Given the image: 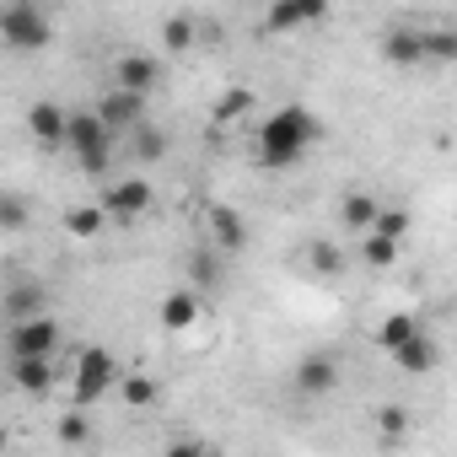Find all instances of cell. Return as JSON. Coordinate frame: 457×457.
I'll use <instances>...</instances> for the list:
<instances>
[{
    "instance_id": "cell-1",
    "label": "cell",
    "mask_w": 457,
    "mask_h": 457,
    "mask_svg": "<svg viewBox=\"0 0 457 457\" xmlns=\"http://www.w3.org/2000/svg\"><path fill=\"white\" fill-rule=\"evenodd\" d=\"M318 140H323V124L312 119V108L291 103V108L270 113V119L259 124V140H253V151H259V167L280 172V167H296V162L307 156V145H318Z\"/></svg>"
},
{
    "instance_id": "cell-2",
    "label": "cell",
    "mask_w": 457,
    "mask_h": 457,
    "mask_svg": "<svg viewBox=\"0 0 457 457\" xmlns=\"http://www.w3.org/2000/svg\"><path fill=\"white\" fill-rule=\"evenodd\" d=\"M60 145L76 156L81 172L103 178V172L113 167V145H119V135L97 119V108H87V113H65V135H60Z\"/></svg>"
},
{
    "instance_id": "cell-3",
    "label": "cell",
    "mask_w": 457,
    "mask_h": 457,
    "mask_svg": "<svg viewBox=\"0 0 457 457\" xmlns=\"http://www.w3.org/2000/svg\"><path fill=\"white\" fill-rule=\"evenodd\" d=\"M119 361H113V350H103V345H87L76 361H71V403L76 409H92V403H103L108 393H113V382H119Z\"/></svg>"
},
{
    "instance_id": "cell-4",
    "label": "cell",
    "mask_w": 457,
    "mask_h": 457,
    "mask_svg": "<svg viewBox=\"0 0 457 457\" xmlns=\"http://www.w3.org/2000/svg\"><path fill=\"white\" fill-rule=\"evenodd\" d=\"M49 38H54V28H49L44 6H17V0H6V6H0V44H6V49L33 54V49H44Z\"/></svg>"
},
{
    "instance_id": "cell-5",
    "label": "cell",
    "mask_w": 457,
    "mask_h": 457,
    "mask_svg": "<svg viewBox=\"0 0 457 457\" xmlns=\"http://www.w3.org/2000/svg\"><path fill=\"white\" fill-rule=\"evenodd\" d=\"M156 204V188L145 183V178H113L108 188H103V215H113V220H135V215H145Z\"/></svg>"
},
{
    "instance_id": "cell-6",
    "label": "cell",
    "mask_w": 457,
    "mask_h": 457,
    "mask_svg": "<svg viewBox=\"0 0 457 457\" xmlns=\"http://www.w3.org/2000/svg\"><path fill=\"white\" fill-rule=\"evenodd\" d=\"M97 119H103L113 135L135 129V124L145 119V92H129V87H108V92L97 97Z\"/></svg>"
},
{
    "instance_id": "cell-7",
    "label": "cell",
    "mask_w": 457,
    "mask_h": 457,
    "mask_svg": "<svg viewBox=\"0 0 457 457\" xmlns=\"http://www.w3.org/2000/svg\"><path fill=\"white\" fill-rule=\"evenodd\" d=\"M54 345H60V323L49 312H33V318L12 323V355H54Z\"/></svg>"
},
{
    "instance_id": "cell-8",
    "label": "cell",
    "mask_w": 457,
    "mask_h": 457,
    "mask_svg": "<svg viewBox=\"0 0 457 457\" xmlns=\"http://www.w3.org/2000/svg\"><path fill=\"white\" fill-rule=\"evenodd\" d=\"M199 312H204L199 286H178V291H167V296H162L156 323H162L167 334H183V328H194V323H199Z\"/></svg>"
},
{
    "instance_id": "cell-9",
    "label": "cell",
    "mask_w": 457,
    "mask_h": 457,
    "mask_svg": "<svg viewBox=\"0 0 457 457\" xmlns=\"http://www.w3.org/2000/svg\"><path fill=\"white\" fill-rule=\"evenodd\" d=\"M204 226H210V243L220 253H243L248 248V220L232 210V204H210L204 210Z\"/></svg>"
},
{
    "instance_id": "cell-10",
    "label": "cell",
    "mask_w": 457,
    "mask_h": 457,
    "mask_svg": "<svg viewBox=\"0 0 457 457\" xmlns=\"http://www.w3.org/2000/svg\"><path fill=\"white\" fill-rule=\"evenodd\" d=\"M382 60L387 65H398V71H420L425 65V28H387V38H382Z\"/></svg>"
},
{
    "instance_id": "cell-11",
    "label": "cell",
    "mask_w": 457,
    "mask_h": 457,
    "mask_svg": "<svg viewBox=\"0 0 457 457\" xmlns=\"http://www.w3.org/2000/svg\"><path fill=\"white\" fill-rule=\"evenodd\" d=\"M113 87H129V92H156L162 87V65H156V54H119L113 60Z\"/></svg>"
},
{
    "instance_id": "cell-12",
    "label": "cell",
    "mask_w": 457,
    "mask_h": 457,
    "mask_svg": "<svg viewBox=\"0 0 457 457\" xmlns=\"http://www.w3.org/2000/svg\"><path fill=\"white\" fill-rule=\"evenodd\" d=\"M387 355H393L398 371H409V377H425V371H436V361H441V355H436V339H430L425 328H414V334H409L403 345H393Z\"/></svg>"
},
{
    "instance_id": "cell-13",
    "label": "cell",
    "mask_w": 457,
    "mask_h": 457,
    "mask_svg": "<svg viewBox=\"0 0 457 457\" xmlns=\"http://www.w3.org/2000/svg\"><path fill=\"white\" fill-rule=\"evenodd\" d=\"M12 382L22 387V393H49L54 382H60V371H54V355H12Z\"/></svg>"
},
{
    "instance_id": "cell-14",
    "label": "cell",
    "mask_w": 457,
    "mask_h": 457,
    "mask_svg": "<svg viewBox=\"0 0 457 457\" xmlns=\"http://www.w3.org/2000/svg\"><path fill=\"white\" fill-rule=\"evenodd\" d=\"M65 113H71V108H60V103H49V97L33 103V108H28V135H33L38 145H60V135H65Z\"/></svg>"
},
{
    "instance_id": "cell-15",
    "label": "cell",
    "mask_w": 457,
    "mask_h": 457,
    "mask_svg": "<svg viewBox=\"0 0 457 457\" xmlns=\"http://www.w3.org/2000/svg\"><path fill=\"white\" fill-rule=\"evenodd\" d=\"M334 382H339V361L334 355H307L296 366V387L302 393H334Z\"/></svg>"
},
{
    "instance_id": "cell-16",
    "label": "cell",
    "mask_w": 457,
    "mask_h": 457,
    "mask_svg": "<svg viewBox=\"0 0 457 457\" xmlns=\"http://www.w3.org/2000/svg\"><path fill=\"white\" fill-rule=\"evenodd\" d=\"M113 387H119V398H124L129 409H151V403L162 398V382H156V377H145V371H119V382H113Z\"/></svg>"
},
{
    "instance_id": "cell-17",
    "label": "cell",
    "mask_w": 457,
    "mask_h": 457,
    "mask_svg": "<svg viewBox=\"0 0 457 457\" xmlns=\"http://www.w3.org/2000/svg\"><path fill=\"white\" fill-rule=\"evenodd\" d=\"M33 312H44V286L38 280H17L6 291V318L17 323V318H33Z\"/></svg>"
},
{
    "instance_id": "cell-18",
    "label": "cell",
    "mask_w": 457,
    "mask_h": 457,
    "mask_svg": "<svg viewBox=\"0 0 457 457\" xmlns=\"http://www.w3.org/2000/svg\"><path fill=\"white\" fill-rule=\"evenodd\" d=\"M103 220H108L103 204H71V210H65V232L81 237V243H92V237L103 232Z\"/></svg>"
},
{
    "instance_id": "cell-19",
    "label": "cell",
    "mask_w": 457,
    "mask_h": 457,
    "mask_svg": "<svg viewBox=\"0 0 457 457\" xmlns=\"http://www.w3.org/2000/svg\"><path fill=\"white\" fill-rule=\"evenodd\" d=\"M28 220H33V204H28V194H17V188H0V232H22Z\"/></svg>"
},
{
    "instance_id": "cell-20",
    "label": "cell",
    "mask_w": 457,
    "mask_h": 457,
    "mask_svg": "<svg viewBox=\"0 0 457 457\" xmlns=\"http://www.w3.org/2000/svg\"><path fill=\"white\" fill-rule=\"evenodd\" d=\"M377 204L382 199H371V194H345V204H339V220L350 226V232H366V226H371V215H377Z\"/></svg>"
},
{
    "instance_id": "cell-21",
    "label": "cell",
    "mask_w": 457,
    "mask_h": 457,
    "mask_svg": "<svg viewBox=\"0 0 457 457\" xmlns=\"http://www.w3.org/2000/svg\"><path fill=\"white\" fill-rule=\"evenodd\" d=\"M248 113H253V92H248V87H232V92L215 103V113H210V119L226 129V124H237V119H248Z\"/></svg>"
},
{
    "instance_id": "cell-22",
    "label": "cell",
    "mask_w": 457,
    "mask_h": 457,
    "mask_svg": "<svg viewBox=\"0 0 457 457\" xmlns=\"http://www.w3.org/2000/svg\"><path fill=\"white\" fill-rule=\"evenodd\" d=\"M457 60V33L452 28H425V65H452Z\"/></svg>"
},
{
    "instance_id": "cell-23",
    "label": "cell",
    "mask_w": 457,
    "mask_h": 457,
    "mask_svg": "<svg viewBox=\"0 0 457 457\" xmlns=\"http://www.w3.org/2000/svg\"><path fill=\"white\" fill-rule=\"evenodd\" d=\"M414 328H425L414 312H387V318H382V328H377V345H382V350H393V345H403Z\"/></svg>"
},
{
    "instance_id": "cell-24",
    "label": "cell",
    "mask_w": 457,
    "mask_h": 457,
    "mask_svg": "<svg viewBox=\"0 0 457 457\" xmlns=\"http://www.w3.org/2000/svg\"><path fill=\"white\" fill-rule=\"evenodd\" d=\"M307 22H302V12H296V0H275V6L264 12V33H302Z\"/></svg>"
},
{
    "instance_id": "cell-25",
    "label": "cell",
    "mask_w": 457,
    "mask_h": 457,
    "mask_svg": "<svg viewBox=\"0 0 457 457\" xmlns=\"http://www.w3.org/2000/svg\"><path fill=\"white\" fill-rule=\"evenodd\" d=\"M129 135H135V162H162V156H167V135H162V129H151L145 119H140Z\"/></svg>"
},
{
    "instance_id": "cell-26",
    "label": "cell",
    "mask_w": 457,
    "mask_h": 457,
    "mask_svg": "<svg viewBox=\"0 0 457 457\" xmlns=\"http://www.w3.org/2000/svg\"><path fill=\"white\" fill-rule=\"evenodd\" d=\"M361 259H366L371 270H387V264L398 259V243L382 237V232H361Z\"/></svg>"
},
{
    "instance_id": "cell-27",
    "label": "cell",
    "mask_w": 457,
    "mask_h": 457,
    "mask_svg": "<svg viewBox=\"0 0 457 457\" xmlns=\"http://www.w3.org/2000/svg\"><path fill=\"white\" fill-rule=\"evenodd\" d=\"M307 264H312L318 275H345V253H339V243H328V237H318V243L307 248Z\"/></svg>"
},
{
    "instance_id": "cell-28",
    "label": "cell",
    "mask_w": 457,
    "mask_h": 457,
    "mask_svg": "<svg viewBox=\"0 0 457 457\" xmlns=\"http://www.w3.org/2000/svg\"><path fill=\"white\" fill-rule=\"evenodd\" d=\"M194 33H199V22H194V17H167L162 44H167L172 54H183V49H194Z\"/></svg>"
},
{
    "instance_id": "cell-29",
    "label": "cell",
    "mask_w": 457,
    "mask_h": 457,
    "mask_svg": "<svg viewBox=\"0 0 457 457\" xmlns=\"http://www.w3.org/2000/svg\"><path fill=\"white\" fill-rule=\"evenodd\" d=\"M54 430H60V441H65V446H87V441H92L87 409H71V414H60V425H54Z\"/></svg>"
},
{
    "instance_id": "cell-30",
    "label": "cell",
    "mask_w": 457,
    "mask_h": 457,
    "mask_svg": "<svg viewBox=\"0 0 457 457\" xmlns=\"http://www.w3.org/2000/svg\"><path fill=\"white\" fill-rule=\"evenodd\" d=\"M366 232H382V237L403 243V232H409V215H403V210H382V204H377V215H371V226H366Z\"/></svg>"
},
{
    "instance_id": "cell-31",
    "label": "cell",
    "mask_w": 457,
    "mask_h": 457,
    "mask_svg": "<svg viewBox=\"0 0 457 457\" xmlns=\"http://www.w3.org/2000/svg\"><path fill=\"white\" fill-rule=\"evenodd\" d=\"M377 430H382L387 441H398V436L409 430V409H403V403H382V409H377Z\"/></svg>"
},
{
    "instance_id": "cell-32",
    "label": "cell",
    "mask_w": 457,
    "mask_h": 457,
    "mask_svg": "<svg viewBox=\"0 0 457 457\" xmlns=\"http://www.w3.org/2000/svg\"><path fill=\"white\" fill-rule=\"evenodd\" d=\"M188 275H194V286H215V280H220V259H215L210 248H199V253L188 259Z\"/></svg>"
},
{
    "instance_id": "cell-33",
    "label": "cell",
    "mask_w": 457,
    "mask_h": 457,
    "mask_svg": "<svg viewBox=\"0 0 457 457\" xmlns=\"http://www.w3.org/2000/svg\"><path fill=\"white\" fill-rule=\"evenodd\" d=\"M296 12H302V22H307V28H318V22H328L334 0H296Z\"/></svg>"
},
{
    "instance_id": "cell-34",
    "label": "cell",
    "mask_w": 457,
    "mask_h": 457,
    "mask_svg": "<svg viewBox=\"0 0 457 457\" xmlns=\"http://www.w3.org/2000/svg\"><path fill=\"white\" fill-rule=\"evenodd\" d=\"M17 6H49V0H17Z\"/></svg>"
},
{
    "instance_id": "cell-35",
    "label": "cell",
    "mask_w": 457,
    "mask_h": 457,
    "mask_svg": "<svg viewBox=\"0 0 457 457\" xmlns=\"http://www.w3.org/2000/svg\"><path fill=\"white\" fill-rule=\"evenodd\" d=\"M0 452H6V430H0Z\"/></svg>"
}]
</instances>
